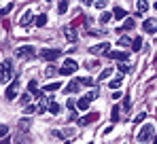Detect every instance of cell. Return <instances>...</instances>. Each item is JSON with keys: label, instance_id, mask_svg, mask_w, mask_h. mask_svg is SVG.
<instances>
[{"label": "cell", "instance_id": "19", "mask_svg": "<svg viewBox=\"0 0 157 144\" xmlns=\"http://www.w3.org/2000/svg\"><path fill=\"white\" fill-rule=\"evenodd\" d=\"M45 24H47V15L43 13V15H38V17H36V25H38V28H43Z\"/></svg>", "mask_w": 157, "mask_h": 144}, {"label": "cell", "instance_id": "20", "mask_svg": "<svg viewBox=\"0 0 157 144\" xmlns=\"http://www.w3.org/2000/svg\"><path fill=\"white\" fill-rule=\"evenodd\" d=\"M140 47H142V38L138 36V38H134V40H132V49H134V51H138Z\"/></svg>", "mask_w": 157, "mask_h": 144}, {"label": "cell", "instance_id": "10", "mask_svg": "<svg viewBox=\"0 0 157 144\" xmlns=\"http://www.w3.org/2000/svg\"><path fill=\"white\" fill-rule=\"evenodd\" d=\"M142 28H144V32H149V34L157 32V19H144Z\"/></svg>", "mask_w": 157, "mask_h": 144}, {"label": "cell", "instance_id": "44", "mask_svg": "<svg viewBox=\"0 0 157 144\" xmlns=\"http://www.w3.org/2000/svg\"><path fill=\"white\" fill-rule=\"evenodd\" d=\"M66 144H70V142H66Z\"/></svg>", "mask_w": 157, "mask_h": 144}, {"label": "cell", "instance_id": "35", "mask_svg": "<svg viewBox=\"0 0 157 144\" xmlns=\"http://www.w3.org/2000/svg\"><path fill=\"white\" fill-rule=\"evenodd\" d=\"M21 104H24V106L30 104V93H24V96H21Z\"/></svg>", "mask_w": 157, "mask_h": 144}, {"label": "cell", "instance_id": "30", "mask_svg": "<svg viewBox=\"0 0 157 144\" xmlns=\"http://www.w3.org/2000/svg\"><path fill=\"white\" fill-rule=\"evenodd\" d=\"M6 134H9V127L6 125H0V138H4Z\"/></svg>", "mask_w": 157, "mask_h": 144}, {"label": "cell", "instance_id": "2", "mask_svg": "<svg viewBox=\"0 0 157 144\" xmlns=\"http://www.w3.org/2000/svg\"><path fill=\"white\" fill-rule=\"evenodd\" d=\"M11 76H13V62L6 59V62L0 64V85H2L4 81H9Z\"/></svg>", "mask_w": 157, "mask_h": 144}, {"label": "cell", "instance_id": "38", "mask_svg": "<svg viewBox=\"0 0 157 144\" xmlns=\"http://www.w3.org/2000/svg\"><path fill=\"white\" fill-rule=\"evenodd\" d=\"M11 9H13V4H11V2H9V4H6V6H4V9H2V15H6V13H11Z\"/></svg>", "mask_w": 157, "mask_h": 144}, {"label": "cell", "instance_id": "39", "mask_svg": "<svg viewBox=\"0 0 157 144\" xmlns=\"http://www.w3.org/2000/svg\"><path fill=\"white\" fill-rule=\"evenodd\" d=\"M66 106H68L70 110H75V108H77V102H72V100H68V102H66Z\"/></svg>", "mask_w": 157, "mask_h": 144}, {"label": "cell", "instance_id": "14", "mask_svg": "<svg viewBox=\"0 0 157 144\" xmlns=\"http://www.w3.org/2000/svg\"><path fill=\"white\" fill-rule=\"evenodd\" d=\"M77 108L78 110H87V108H89V100H87V97H81L77 102Z\"/></svg>", "mask_w": 157, "mask_h": 144}, {"label": "cell", "instance_id": "13", "mask_svg": "<svg viewBox=\"0 0 157 144\" xmlns=\"http://www.w3.org/2000/svg\"><path fill=\"white\" fill-rule=\"evenodd\" d=\"M28 89H30V93H34V96H43V93H40V91H38V87H36V81H30V83H28Z\"/></svg>", "mask_w": 157, "mask_h": 144}, {"label": "cell", "instance_id": "16", "mask_svg": "<svg viewBox=\"0 0 157 144\" xmlns=\"http://www.w3.org/2000/svg\"><path fill=\"white\" fill-rule=\"evenodd\" d=\"M64 68H70V70H77V68H78V64L75 62V59H70V57H68V59L64 62Z\"/></svg>", "mask_w": 157, "mask_h": 144}, {"label": "cell", "instance_id": "28", "mask_svg": "<svg viewBox=\"0 0 157 144\" xmlns=\"http://www.w3.org/2000/svg\"><path fill=\"white\" fill-rule=\"evenodd\" d=\"M26 112H28V115L36 112V104H28V106H26Z\"/></svg>", "mask_w": 157, "mask_h": 144}, {"label": "cell", "instance_id": "1", "mask_svg": "<svg viewBox=\"0 0 157 144\" xmlns=\"http://www.w3.org/2000/svg\"><path fill=\"white\" fill-rule=\"evenodd\" d=\"M155 140V127L153 125H144L140 131H138V142L140 144H151Z\"/></svg>", "mask_w": 157, "mask_h": 144}, {"label": "cell", "instance_id": "42", "mask_svg": "<svg viewBox=\"0 0 157 144\" xmlns=\"http://www.w3.org/2000/svg\"><path fill=\"white\" fill-rule=\"evenodd\" d=\"M11 142V138H2V140H0V144H9Z\"/></svg>", "mask_w": 157, "mask_h": 144}, {"label": "cell", "instance_id": "32", "mask_svg": "<svg viewBox=\"0 0 157 144\" xmlns=\"http://www.w3.org/2000/svg\"><path fill=\"white\" fill-rule=\"evenodd\" d=\"M130 106H132V104H130V97L125 96V97H123V110H130Z\"/></svg>", "mask_w": 157, "mask_h": 144}, {"label": "cell", "instance_id": "12", "mask_svg": "<svg viewBox=\"0 0 157 144\" xmlns=\"http://www.w3.org/2000/svg\"><path fill=\"white\" fill-rule=\"evenodd\" d=\"M64 34H66V38H68L70 43H75V40H77V34H75V30H72L70 25H68V28H64Z\"/></svg>", "mask_w": 157, "mask_h": 144}, {"label": "cell", "instance_id": "15", "mask_svg": "<svg viewBox=\"0 0 157 144\" xmlns=\"http://www.w3.org/2000/svg\"><path fill=\"white\" fill-rule=\"evenodd\" d=\"M59 110H62V108H59L57 102H49V112H51V115H59Z\"/></svg>", "mask_w": 157, "mask_h": 144}, {"label": "cell", "instance_id": "7", "mask_svg": "<svg viewBox=\"0 0 157 144\" xmlns=\"http://www.w3.org/2000/svg\"><path fill=\"white\" fill-rule=\"evenodd\" d=\"M43 59H47V62H53V59H57L59 57V51L57 49H43Z\"/></svg>", "mask_w": 157, "mask_h": 144}, {"label": "cell", "instance_id": "3", "mask_svg": "<svg viewBox=\"0 0 157 144\" xmlns=\"http://www.w3.org/2000/svg\"><path fill=\"white\" fill-rule=\"evenodd\" d=\"M36 55V51H34V47H19L17 49V57H21V59H32Z\"/></svg>", "mask_w": 157, "mask_h": 144}, {"label": "cell", "instance_id": "21", "mask_svg": "<svg viewBox=\"0 0 157 144\" xmlns=\"http://www.w3.org/2000/svg\"><path fill=\"white\" fill-rule=\"evenodd\" d=\"M62 87V83H49L47 87H45V91H55V89H59Z\"/></svg>", "mask_w": 157, "mask_h": 144}, {"label": "cell", "instance_id": "22", "mask_svg": "<svg viewBox=\"0 0 157 144\" xmlns=\"http://www.w3.org/2000/svg\"><path fill=\"white\" fill-rule=\"evenodd\" d=\"M66 11H68V2H59V4H57V13L62 15V13H66Z\"/></svg>", "mask_w": 157, "mask_h": 144}, {"label": "cell", "instance_id": "18", "mask_svg": "<svg viewBox=\"0 0 157 144\" xmlns=\"http://www.w3.org/2000/svg\"><path fill=\"white\" fill-rule=\"evenodd\" d=\"M30 125H32L30 119H21L19 121V129H21V131H24V129H30Z\"/></svg>", "mask_w": 157, "mask_h": 144}, {"label": "cell", "instance_id": "23", "mask_svg": "<svg viewBox=\"0 0 157 144\" xmlns=\"http://www.w3.org/2000/svg\"><path fill=\"white\" fill-rule=\"evenodd\" d=\"M110 19H113V13H102V17H100V21H102V24H108Z\"/></svg>", "mask_w": 157, "mask_h": 144}, {"label": "cell", "instance_id": "31", "mask_svg": "<svg viewBox=\"0 0 157 144\" xmlns=\"http://www.w3.org/2000/svg\"><path fill=\"white\" fill-rule=\"evenodd\" d=\"M15 142H17V144H28V138H24V136L19 134V136L15 138Z\"/></svg>", "mask_w": 157, "mask_h": 144}, {"label": "cell", "instance_id": "27", "mask_svg": "<svg viewBox=\"0 0 157 144\" xmlns=\"http://www.w3.org/2000/svg\"><path fill=\"white\" fill-rule=\"evenodd\" d=\"M134 28V19H125V24H123V30H132Z\"/></svg>", "mask_w": 157, "mask_h": 144}, {"label": "cell", "instance_id": "25", "mask_svg": "<svg viewBox=\"0 0 157 144\" xmlns=\"http://www.w3.org/2000/svg\"><path fill=\"white\" fill-rule=\"evenodd\" d=\"M110 68H108V70H102V74H100V78H98V81H106V78H108V76H110Z\"/></svg>", "mask_w": 157, "mask_h": 144}, {"label": "cell", "instance_id": "24", "mask_svg": "<svg viewBox=\"0 0 157 144\" xmlns=\"http://www.w3.org/2000/svg\"><path fill=\"white\" fill-rule=\"evenodd\" d=\"M147 9H149V4H147L144 0H140V2H138V11H140V13H144Z\"/></svg>", "mask_w": 157, "mask_h": 144}, {"label": "cell", "instance_id": "36", "mask_svg": "<svg viewBox=\"0 0 157 144\" xmlns=\"http://www.w3.org/2000/svg\"><path fill=\"white\" fill-rule=\"evenodd\" d=\"M117 119H119V106L113 108V121H117Z\"/></svg>", "mask_w": 157, "mask_h": 144}, {"label": "cell", "instance_id": "8", "mask_svg": "<svg viewBox=\"0 0 157 144\" xmlns=\"http://www.w3.org/2000/svg\"><path fill=\"white\" fill-rule=\"evenodd\" d=\"M81 85H83V78H72V81L66 85V93H75V91H78Z\"/></svg>", "mask_w": 157, "mask_h": 144}, {"label": "cell", "instance_id": "34", "mask_svg": "<svg viewBox=\"0 0 157 144\" xmlns=\"http://www.w3.org/2000/svg\"><path fill=\"white\" fill-rule=\"evenodd\" d=\"M57 72H59L62 76H68V74H72V70H70V68H62V70H57Z\"/></svg>", "mask_w": 157, "mask_h": 144}, {"label": "cell", "instance_id": "26", "mask_svg": "<svg viewBox=\"0 0 157 144\" xmlns=\"http://www.w3.org/2000/svg\"><path fill=\"white\" fill-rule=\"evenodd\" d=\"M130 43H132V40H130V36H128V38H125V36H123V38H119V45H121V47H128Z\"/></svg>", "mask_w": 157, "mask_h": 144}, {"label": "cell", "instance_id": "17", "mask_svg": "<svg viewBox=\"0 0 157 144\" xmlns=\"http://www.w3.org/2000/svg\"><path fill=\"white\" fill-rule=\"evenodd\" d=\"M113 17H117V19H119V17H125V11H123L121 6H115V9H113Z\"/></svg>", "mask_w": 157, "mask_h": 144}, {"label": "cell", "instance_id": "11", "mask_svg": "<svg viewBox=\"0 0 157 144\" xmlns=\"http://www.w3.org/2000/svg\"><path fill=\"white\" fill-rule=\"evenodd\" d=\"M30 24H32V11L28 9L26 13L21 15V19H19V25H24V28H28V25H30Z\"/></svg>", "mask_w": 157, "mask_h": 144}, {"label": "cell", "instance_id": "29", "mask_svg": "<svg viewBox=\"0 0 157 144\" xmlns=\"http://www.w3.org/2000/svg\"><path fill=\"white\" fill-rule=\"evenodd\" d=\"M110 87H113V89L121 87V78H115V81H110Z\"/></svg>", "mask_w": 157, "mask_h": 144}, {"label": "cell", "instance_id": "4", "mask_svg": "<svg viewBox=\"0 0 157 144\" xmlns=\"http://www.w3.org/2000/svg\"><path fill=\"white\" fill-rule=\"evenodd\" d=\"M17 89H19V78H15L11 85H9V89H6V93H4V97L11 102V100H15V96H17Z\"/></svg>", "mask_w": 157, "mask_h": 144}, {"label": "cell", "instance_id": "40", "mask_svg": "<svg viewBox=\"0 0 157 144\" xmlns=\"http://www.w3.org/2000/svg\"><path fill=\"white\" fill-rule=\"evenodd\" d=\"M94 4H96L98 9H106V2H104V0H98V2H94Z\"/></svg>", "mask_w": 157, "mask_h": 144}, {"label": "cell", "instance_id": "37", "mask_svg": "<svg viewBox=\"0 0 157 144\" xmlns=\"http://www.w3.org/2000/svg\"><path fill=\"white\" fill-rule=\"evenodd\" d=\"M45 74H47V76H53V74H57V70H55V68H53V66H49V68H47V72H45Z\"/></svg>", "mask_w": 157, "mask_h": 144}, {"label": "cell", "instance_id": "33", "mask_svg": "<svg viewBox=\"0 0 157 144\" xmlns=\"http://www.w3.org/2000/svg\"><path fill=\"white\" fill-rule=\"evenodd\" d=\"M144 117H147L144 112H140V115H136V119H134V123H142V121H144Z\"/></svg>", "mask_w": 157, "mask_h": 144}, {"label": "cell", "instance_id": "6", "mask_svg": "<svg viewBox=\"0 0 157 144\" xmlns=\"http://www.w3.org/2000/svg\"><path fill=\"white\" fill-rule=\"evenodd\" d=\"M98 119H100L98 112H89V115H85L83 119H77V123H78V125H89V123H96Z\"/></svg>", "mask_w": 157, "mask_h": 144}, {"label": "cell", "instance_id": "41", "mask_svg": "<svg viewBox=\"0 0 157 144\" xmlns=\"http://www.w3.org/2000/svg\"><path fill=\"white\" fill-rule=\"evenodd\" d=\"M119 72L125 74V72H128V66H125V64H119Z\"/></svg>", "mask_w": 157, "mask_h": 144}, {"label": "cell", "instance_id": "43", "mask_svg": "<svg viewBox=\"0 0 157 144\" xmlns=\"http://www.w3.org/2000/svg\"><path fill=\"white\" fill-rule=\"evenodd\" d=\"M153 6H155V11H157V2H155V4H153Z\"/></svg>", "mask_w": 157, "mask_h": 144}, {"label": "cell", "instance_id": "9", "mask_svg": "<svg viewBox=\"0 0 157 144\" xmlns=\"http://www.w3.org/2000/svg\"><path fill=\"white\" fill-rule=\"evenodd\" d=\"M106 55H108L110 59H117V62H121V64L128 59V53H123V51H108Z\"/></svg>", "mask_w": 157, "mask_h": 144}, {"label": "cell", "instance_id": "5", "mask_svg": "<svg viewBox=\"0 0 157 144\" xmlns=\"http://www.w3.org/2000/svg\"><path fill=\"white\" fill-rule=\"evenodd\" d=\"M108 51H110L108 43H100V45H94V47L89 49V53H94V55H106Z\"/></svg>", "mask_w": 157, "mask_h": 144}]
</instances>
